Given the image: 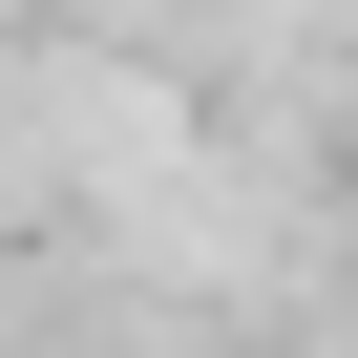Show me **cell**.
I'll return each mask as SVG.
<instances>
[]
</instances>
